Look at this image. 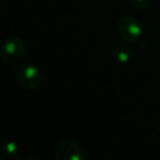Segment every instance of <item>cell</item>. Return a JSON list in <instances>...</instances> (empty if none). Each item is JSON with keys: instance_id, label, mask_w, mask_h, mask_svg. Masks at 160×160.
<instances>
[{"instance_id": "6da1fadb", "label": "cell", "mask_w": 160, "mask_h": 160, "mask_svg": "<svg viewBox=\"0 0 160 160\" xmlns=\"http://www.w3.org/2000/svg\"><path fill=\"white\" fill-rule=\"evenodd\" d=\"M0 56L4 63H19L25 56V45L23 40L17 36H11L7 38L0 49Z\"/></svg>"}, {"instance_id": "7a4b0ae2", "label": "cell", "mask_w": 160, "mask_h": 160, "mask_svg": "<svg viewBox=\"0 0 160 160\" xmlns=\"http://www.w3.org/2000/svg\"><path fill=\"white\" fill-rule=\"evenodd\" d=\"M117 31L121 39L128 44H133L142 37L143 26L135 17L127 15L118 21Z\"/></svg>"}, {"instance_id": "3957f363", "label": "cell", "mask_w": 160, "mask_h": 160, "mask_svg": "<svg viewBox=\"0 0 160 160\" xmlns=\"http://www.w3.org/2000/svg\"><path fill=\"white\" fill-rule=\"evenodd\" d=\"M86 157L83 146L74 139L61 142L56 150V160H85Z\"/></svg>"}, {"instance_id": "277c9868", "label": "cell", "mask_w": 160, "mask_h": 160, "mask_svg": "<svg viewBox=\"0 0 160 160\" xmlns=\"http://www.w3.org/2000/svg\"><path fill=\"white\" fill-rule=\"evenodd\" d=\"M17 81L23 88L36 89L42 82V74L34 65H24L17 72Z\"/></svg>"}, {"instance_id": "5b68a950", "label": "cell", "mask_w": 160, "mask_h": 160, "mask_svg": "<svg viewBox=\"0 0 160 160\" xmlns=\"http://www.w3.org/2000/svg\"><path fill=\"white\" fill-rule=\"evenodd\" d=\"M134 56V50L128 45H121L114 50L113 58L118 63H128Z\"/></svg>"}, {"instance_id": "8992f818", "label": "cell", "mask_w": 160, "mask_h": 160, "mask_svg": "<svg viewBox=\"0 0 160 160\" xmlns=\"http://www.w3.org/2000/svg\"><path fill=\"white\" fill-rule=\"evenodd\" d=\"M19 152V146L15 142L6 141L0 144V155L7 158H12Z\"/></svg>"}, {"instance_id": "52a82bcc", "label": "cell", "mask_w": 160, "mask_h": 160, "mask_svg": "<svg viewBox=\"0 0 160 160\" xmlns=\"http://www.w3.org/2000/svg\"><path fill=\"white\" fill-rule=\"evenodd\" d=\"M131 4L136 9H147L154 2V0H128Z\"/></svg>"}, {"instance_id": "ba28073f", "label": "cell", "mask_w": 160, "mask_h": 160, "mask_svg": "<svg viewBox=\"0 0 160 160\" xmlns=\"http://www.w3.org/2000/svg\"><path fill=\"white\" fill-rule=\"evenodd\" d=\"M15 160H33V158H18Z\"/></svg>"}, {"instance_id": "9c48e42d", "label": "cell", "mask_w": 160, "mask_h": 160, "mask_svg": "<svg viewBox=\"0 0 160 160\" xmlns=\"http://www.w3.org/2000/svg\"><path fill=\"white\" fill-rule=\"evenodd\" d=\"M0 160H4L3 159V156H2V155H0Z\"/></svg>"}]
</instances>
